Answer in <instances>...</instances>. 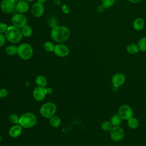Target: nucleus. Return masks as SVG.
<instances>
[{
  "label": "nucleus",
  "instance_id": "f257e3e1",
  "mask_svg": "<svg viewBox=\"0 0 146 146\" xmlns=\"http://www.w3.org/2000/svg\"><path fill=\"white\" fill-rule=\"evenodd\" d=\"M71 35L70 30L64 26H56L51 29L50 36L51 39L58 43H62L67 40Z\"/></svg>",
  "mask_w": 146,
  "mask_h": 146
},
{
  "label": "nucleus",
  "instance_id": "f03ea898",
  "mask_svg": "<svg viewBox=\"0 0 146 146\" xmlns=\"http://www.w3.org/2000/svg\"><path fill=\"white\" fill-rule=\"evenodd\" d=\"M5 35L6 40L13 44L19 42L23 36L20 29L13 26L8 27L5 33Z\"/></svg>",
  "mask_w": 146,
  "mask_h": 146
},
{
  "label": "nucleus",
  "instance_id": "7ed1b4c3",
  "mask_svg": "<svg viewBox=\"0 0 146 146\" xmlns=\"http://www.w3.org/2000/svg\"><path fill=\"white\" fill-rule=\"evenodd\" d=\"M36 116L32 112H25L19 117V124L24 128H31L36 124Z\"/></svg>",
  "mask_w": 146,
  "mask_h": 146
},
{
  "label": "nucleus",
  "instance_id": "20e7f679",
  "mask_svg": "<svg viewBox=\"0 0 146 146\" xmlns=\"http://www.w3.org/2000/svg\"><path fill=\"white\" fill-rule=\"evenodd\" d=\"M56 110L57 107L54 103L46 102L40 106L39 113L42 117L49 119L55 115Z\"/></svg>",
  "mask_w": 146,
  "mask_h": 146
},
{
  "label": "nucleus",
  "instance_id": "39448f33",
  "mask_svg": "<svg viewBox=\"0 0 146 146\" xmlns=\"http://www.w3.org/2000/svg\"><path fill=\"white\" fill-rule=\"evenodd\" d=\"M17 54L22 60H29L31 58L33 54V47L29 43H21L18 46Z\"/></svg>",
  "mask_w": 146,
  "mask_h": 146
},
{
  "label": "nucleus",
  "instance_id": "423d86ee",
  "mask_svg": "<svg viewBox=\"0 0 146 146\" xmlns=\"http://www.w3.org/2000/svg\"><path fill=\"white\" fill-rule=\"evenodd\" d=\"M11 21L13 26L21 29L27 25V19L23 14L18 13L12 17Z\"/></svg>",
  "mask_w": 146,
  "mask_h": 146
},
{
  "label": "nucleus",
  "instance_id": "0eeeda50",
  "mask_svg": "<svg viewBox=\"0 0 146 146\" xmlns=\"http://www.w3.org/2000/svg\"><path fill=\"white\" fill-rule=\"evenodd\" d=\"M47 94V88L46 87L37 86L33 91V98L38 102L43 100Z\"/></svg>",
  "mask_w": 146,
  "mask_h": 146
},
{
  "label": "nucleus",
  "instance_id": "6e6552de",
  "mask_svg": "<svg viewBox=\"0 0 146 146\" xmlns=\"http://www.w3.org/2000/svg\"><path fill=\"white\" fill-rule=\"evenodd\" d=\"M124 136L123 129L119 126H113L110 131V137L115 141L121 140Z\"/></svg>",
  "mask_w": 146,
  "mask_h": 146
},
{
  "label": "nucleus",
  "instance_id": "1a4fd4ad",
  "mask_svg": "<svg viewBox=\"0 0 146 146\" xmlns=\"http://www.w3.org/2000/svg\"><path fill=\"white\" fill-rule=\"evenodd\" d=\"M118 115L123 120H128L132 117L133 112L132 108L128 105L124 104L120 106L118 110Z\"/></svg>",
  "mask_w": 146,
  "mask_h": 146
},
{
  "label": "nucleus",
  "instance_id": "9d476101",
  "mask_svg": "<svg viewBox=\"0 0 146 146\" xmlns=\"http://www.w3.org/2000/svg\"><path fill=\"white\" fill-rule=\"evenodd\" d=\"M54 53L59 57H66L70 52V50L68 47L63 44L59 43L55 45Z\"/></svg>",
  "mask_w": 146,
  "mask_h": 146
},
{
  "label": "nucleus",
  "instance_id": "9b49d317",
  "mask_svg": "<svg viewBox=\"0 0 146 146\" xmlns=\"http://www.w3.org/2000/svg\"><path fill=\"white\" fill-rule=\"evenodd\" d=\"M16 3L13 0H2L1 2V9L5 13H11L15 8Z\"/></svg>",
  "mask_w": 146,
  "mask_h": 146
},
{
  "label": "nucleus",
  "instance_id": "f8f14e48",
  "mask_svg": "<svg viewBox=\"0 0 146 146\" xmlns=\"http://www.w3.org/2000/svg\"><path fill=\"white\" fill-rule=\"evenodd\" d=\"M31 11L32 14L36 18L40 17L43 15L44 11V7L43 3L39 2L34 3L31 7Z\"/></svg>",
  "mask_w": 146,
  "mask_h": 146
},
{
  "label": "nucleus",
  "instance_id": "ddd939ff",
  "mask_svg": "<svg viewBox=\"0 0 146 146\" xmlns=\"http://www.w3.org/2000/svg\"><path fill=\"white\" fill-rule=\"evenodd\" d=\"M125 81V77L122 73H117L112 78V83L116 87L122 86Z\"/></svg>",
  "mask_w": 146,
  "mask_h": 146
},
{
  "label": "nucleus",
  "instance_id": "4468645a",
  "mask_svg": "<svg viewBox=\"0 0 146 146\" xmlns=\"http://www.w3.org/2000/svg\"><path fill=\"white\" fill-rule=\"evenodd\" d=\"M22 127L19 124H14L9 131V135L11 137L16 138L19 137L22 132Z\"/></svg>",
  "mask_w": 146,
  "mask_h": 146
},
{
  "label": "nucleus",
  "instance_id": "2eb2a0df",
  "mask_svg": "<svg viewBox=\"0 0 146 146\" xmlns=\"http://www.w3.org/2000/svg\"><path fill=\"white\" fill-rule=\"evenodd\" d=\"M29 5L28 2L26 1H21L16 3L15 10L18 13H25L27 12L29 10Z\"/></svg>",
  "mask_w": 146,
  "mask_h": 146
},
{
  "label": "nucleus",
  "instance_id": "dca6fc26",
  "mask_svg": "<svg viewBox=\"0 0 146 146\" xmlns=\"http://www.w3.org/2000/svg\"><path fill=\"white\" fill-rule=\"evenodd\" d=\"M133 28L137 30H140L141 29H143L144 26V20L141 18H136L134 21H133Z\"/></svg>",
  "mask_w": 146,
  "mask_h": 146
},
{
  "label": "nucleus",
  "instance_id": "f3484780",
  "mask_svg": "<svg viewBox=\"0 0 146 146\" xmlns=\"http://www.w3.org/2000/svg\"><path fill=\"white\" fill-rule=\"evenodd\" d=\"M49 121L51 126L54 128L58 127L61 124V120L60 117L55 115L49 119Z\"/></svg>",
  "mask_w": 146,
  "mask_h": 146
},
{
  "label": "nucleus",
  "instance_id": "a211bd4d",
  "mask_svg": "<svg viewBox=\"0 0 146 146\" xmlns=\"http://www.w3.org/2000/svg\"><path fill=\"white\" fill-rule=\"evenodd\" d=\"M35 83L37 86L46 87L47 81L46 78L43 75H38L35 78Z\"/></svg>",
  "mask_w": 146,
  "mask_h": 146
},
{
  "label": "nucleus",
  "instance_id": "6ab92c4d",
  "mask_svg": "<svg viewBox=\"0 0 146 146\" xmlns=\"http://www.w3.org/2000/svg\"><path fill=\"white\" fill-rule=\"evenodd\" d=\"M6 53L10 56H14L17 54L18 52V46L14 44H11L8 46L6 48Z\"/></svg>",
  "mask_w": 146,
  "mask_h": 146
},
{
  "label": "nucleus",
  "instance_id": "aec40b11",
  "mask_svg": "<svg viewBox=\"0 0 146 146\" xmlns=\"http://www.w3.org/2000/svg\"><path fill=\"white\" fill-rule=\"evenodd\" d=\"M127 51L128 53L131 54H134L139 52V48L138 47V45L134 44V43H131L128 44L127 46Z\"/></svg>",
  "mask_w": 146,
  "mask_h": 146
},
{
  "label": "nucleus",
  "instance_id": "412c9836",
  "mask_svg": "<svg viewBox=\"0 0 146 146\" xmlns=\"http://www.w3.org/2000/svg\"><path fill=\"white\" fill-rule=\"evenodd\" d=\"M21 33L22 35L25 37H29L33 33V30L31 27L29 25H26L22 28H21Z\"/></svg>",
  "mask_w": 146,
  "mask_h": 146
},
{
  "label": "nucleus",
  "instance_id": "4be33fe9",
  "mask_svg": "<svg viewBox=\"0 0 146 146\" xmlns=\"http://www.w3.org/2000/svg\"><path fill=\"white\" fill-rule=\"evenodd\" d=\"M139 125V122L138 120L135 118L131 117L128 120V125L129 128L132 129H135Z\"/></svg>",
  "mask_w": 146,
  "mask_h": 146
},
{
  "label": "nucleus",
  "instance_id": "5701e85b",
  "mask_svg": "<svg viewBox=\"0 0 146 146\" xmlns=\"http://www.w3.org/2000/svg\"><path fill=\"white\" fill-rule=\"evenodd\" d=\"M122 119L119 115H114L111 118V123L113 126H119L121 123Z\"/></svg>",
  "mask_w": 146,
  "mask_h": 146
},
{
  "label": "nucleus",
  "instance_id": "b1692460",
  "mask_svg": "<svg viewBox=\"0 0 146 146\" xmlns=\"http://www.w3.org/2000/svg\"><path fill=\"white\" fill-rule=\"evenodd\" d=\"M54 47L55 45L52 42L50 41H47L43 44V48L47 52H53Z\"/></svg>",
  "mask_w": 146,
  "mask_h": 146
},
{
  "label": "nucleus",
  "instance_id": "393cba45",
  "mask_svg": "<svg viewBox=\"0 0 146 146\" xmlns=\"http://www.w3.org/2000/svg\"><path fill=\"white\" fill-rule=\"evenodd\" d=\"M138 47L139 50L141 51H146V37L141 38L138 42Z\"/></svg>",
  "mask_w": 146,
  "mask_h": 146
},
{
  "label": "nucleus",
  "instance_id": "a878e982",
  "mask_svg": "<svg viewBox=\"0 0 146 146\" xmlns=\"http://www.w3.org/2000/svg\"><path fill=\"white\" fill-rule=\"evenodd\" d=\"M47 23L48 25V26L51 28L53 29L54 27H56L58 24V19L56 18V17H54V16H52L50 17L48 21H47Z\"/></svg>",
  "mask_w": 146,
  "mask_h": 146
},
{
  "label": "nucleus",
  "instance_id": "bb28decb",
  "mask_svg": "<svg viewBox=\"0 0 146 146\" xmlns=\"http://www.w3.org/2000/svg\"><path fill=\"white\" fill-rule=\"evenodd\" d=\"M9 120L10 122L13 124H19V117L18 115L15 113H12L10 115L9 117Z\"/></svg>",
  "mask_w": 146,
  "mask_h": 146
},
{
  "label": "nucleus",
  "instance_id": "cd10ccee",
  "mask_svg": "<svg viewBox=\"0 0 146 146\" xmlns=\"http://www.w3.org/2000/svg\"><path fill=\"white\" fill-rule=\"evenodd\" d=\"M112 126L113 125L111 124V121H105L102 123L101 127H102V129L104 131H110L113 127Z\"/></svg>",
  "mask_w": 146,
  "mask_h": 146
},
{
  "label": "nucleus",
  "instance_id": "c85d7f7f",
  "mask_svg": "<svg viewBox=\"0 0 146 146\" xmlns=\"http://www.w3.org/2000/svg\"><path fill=\"white\" fill-rule=\"evenodd\" d=\"M102 5L105 9H108L112 6L115 3V0H102Z\"/></svg>",
  "mask_w": 146,
  "mask_h": 146
},
{
  "label": "nucleus",
  "instance_id": "c756f323",
  "mask_svg": "<svg viewBox=\"0 0 146 146\" xmlns=\"http://www.w3.org/2000/svg\"><path fill=\"white\" fill-rule=\"evenodd\" d=\"M8 91L5 88L0 89V98H5L8 95Z\"/></svg>",
  "mask_w": 146,
  "mask_h": 146
},
{
  "label": "nucleus",
  "instance_id": "7c9ffc66",
  "mask_svg": "<svg viewBox=\"0 0 146 146\" xmlns=\"http://www.w3.org/2000/svg\"><path fill=\"white\" fill-rule=\"evenodd\" d=\"M8 28L7 25L3 22H0V34H3L6 32Z\"/></svg>",
  "mask_w": 146,
  "mask_h": 146
},
{
  "label": "nucleus",
  "instance_id": "2f4dec72",
  "mask_svg": "<svg viewBox=\"0 0 146 146\" xmlns=\"http://www.w3.org/2000/svg\"><path fill=\"white\" fill-rule=\"evenodd\" d=\"M61 9H62V11L63 13L64 14H68L70 11H71V9L70 8V7L65 4L63 5L61 7Z\"/></svg>",
  "mask_w": 146,
  "mask_h": 146
},
{
  "label": "nucleus",
  "instance_id": "473e14b6",
  "mask_svg": "<svg viewBox=\"0 0 146 146\" xmlns=\"http://www.w3.org/2000/svg\"><path fill=\"white\" fill-rule=\"evenodd\" d=\"M6 38L5 37V34H0V47L3 46L6 42Z\"/></svg>",
  "mask_w": 146,
  "mask_h": 146
},
{
  "label": "nucleus",
  "instance_id": "72a5a7b5",
  "mask_svg": "<svg viewBox=\"0 0 146 146\" xmlns=\"http://www.w3.org/2000/svg\"><path fill=\"white\" fill-rule=\"evenodd\" d=\"M105 9V7L102 5H99L97 7V11L99 12V13H102L103 11H104Z\"/></svg>",
  "mask_w": 146,
  "mask_h": 146
},
{
  "label": "nucleus",
  "instance_id": "f704fd0d",
  "mask_svg": "<svg viewBox=\"0 0 146 146\" xmlns=\"http://www.w3.org/2000/svg\"><path fill=\"white\" fill-rule=\"evenodd\" d=\"M53 2L55 5L57 6H59L60 5V0H53Z\"/></svg>",
  "mask_w": 146,
  "mask_h": 146
},
{
  "label": "nucleus",
  "instance_id": "c9c22d12",
  "mask_svg": "<svg viewBox=\"0 0 146 146\" xmlns=\"http://www.w3.org/2000/svg\"><path fill=\"white\" fill-rule=\"evenodd\" d=\"M47 94H51L52 92V88H50V87H47Z\"/></svg>",
  "mask_w": 146,
  "mask_h": 146
},
{
  "label": "nucleus",
  "instance_id": "e433bc0d",
  "mask_svg": "<svg viewBox=\"0 0 146 146\" xmlns=\"http://www.w3.org/2000/svg\"><path fill=\"white\" fill-rule=\"evenodd\" d=\"M141 0H128V1H129L131 3H138L139 2H140Z\"/></svg>",
  "mask_w": 146,
  "mask_h": 146
},
{
  "label": "nucleus",
  "instance_id": "4c0bfd02",
  "mask_svg": "<svg viewBox=\"0 0 146 146\" xmlns=\"http://www.w3.org/2000/svg\"><path fill=\"white\" fill-rule=\"evenodd\" d=\"M46 1H47V0H38V2H40V3L43 4L44 2H46Z\"/></svg>",
  "mask_w": 146,
  "mask_h": 146
},
{
  "label": "nucleus",
  "instance_id": "58836bf2",
  "mask_svg": "<svg viewBox=\"0 0 146 146\" xmlns=\"http://www.w3.org/2000/svg\"><path fill=\"white\" fill-rule=\"evenodd\" d=\"M16 3H17V2H19V1H23V0H13Z\"/></svg>",
  "mask_w": 146,
  "mask_h": 146
},
{
  "label": "nucleus",
  "instance_id": "ea45409f",
  "mask_svg": "<svg viewBox=\"0 0 146 146\" xmlns=\"http://www.w3.org/2000/svg\"><path fill=\"white\" fill-rule=\"evenodd\" d=\"M34 0H26V1H27V2H33Z\"/></svg>",
  "mask_w": 146,
  "mask_h": 146
},
{
  "label": "nucleus",
  "instance_id": "a19ab883",
  "mask_svg": "<svg viewBox=\"0 0 146 146\" xmlns=\"http://www.w3.org/2000/svg\"><path fill=\"white\" fill-rule=\"evenodd\" d=\"M1 140H2V137H1V136L0 135V143L1 142Z\"/></svg>",
  "mask_w": 146,
  "mask_h": 146
},
{
  "label": "nucleus",
  "instance_id": "79ce46f5",
  "mask_svg": "<svg viewBox=\"0 0 146 146\" xmlns=\"http://www.w3.org/2000/svg\"><path fill=\"white\" fill-rule=\"evenodd\" d=\"M106 146H108V145H106Z\"/></svg>",
  "mask_w": 146,
  "mask_h": 146
}]
</instances>
